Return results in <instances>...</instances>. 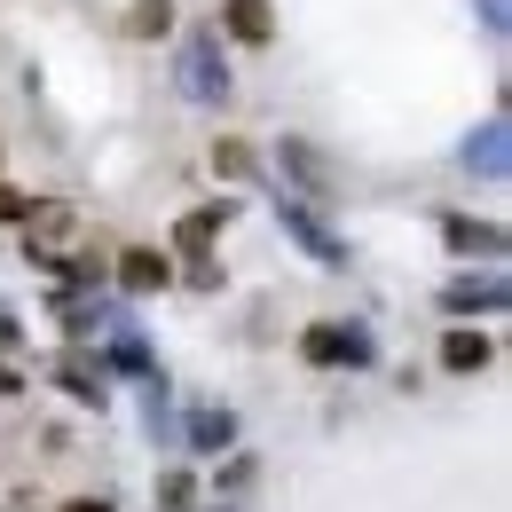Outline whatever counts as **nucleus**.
Listing matches in <instances>:
<instances>
[{
    "mask_svg": "<svg viewBox=\"0 0 512 512\" xmlns=\"http://www.w3.org/2000/svg\"><path fill=\"white\" fill-rule=\"evenodd\" d=\"M481 363H489V339H481V331H449L442 339V371L449 379H473Z\"/></svg>",
    "mask_w": 512,
    "mask_h": 512,
    "instance_id": "obj_1",
    "label": "nucleus"
},
{
    "mask_svg": "<svg viewBox=\"0 0 512 512\" xmlns=\"http://www.w3.org/2000/svg\"><path fill=\"white\" fill-rule=\"evenodd\" d=\"M276 24H268V0H229V40H245V48H260Z\"/></svg>",
    "mask_w": 512,
    "mask_h": 512,
    "instance_id": "obj_2",
    "label": "nucleus"
},
{
    "mask_svg": "<svg viewBox=\"0 0 512 512\" xmlns=\"http://www.w3.org/2000/svg\"><path fill=\"white\" fill-rule=\"evenodd\" d=\"M213 237H221V205H197L190 221L174 229V245H182V253H197V245H213Z\"/></svg>",
    "mask_w": 512,
    "mask_h": 512,
    "instance_id": "obj_3",
    "label": "nucleus"
},
{
    "mask_svg": "<svg viewBox=\"0 0 512 512\" xmlns=\"http://www.w3.org/2000/svg\"><path fill=\"white\" fill-rule=\"evenodd\" d=\"M300 355H308V363H347V331H339V323H316V331L300 339Z\"/></svg>",
    "mask_w": 512,
    "mask_h": 512,
    "instance_id": "obj_4",
    "label": "nucleus"
},
{
    "mask_svg": "<svg viewBox=\"0 0 512 512\" xmlns=\"http://www.w3.org/2000/svg\"><path fill=\"white\" fill-rule=\"evenodd\" d=\"M119 276H127V292H158V284H166V260H158V253H127V260H119Z\"/></svg>",
    "mask_w": 512,
    "mask_h": 512,
    "instance_id": "obj_5",
    "label": "nucleus"
},
{
    "mask_svg": "<svg viewBox=\"0 0 512 512\" xmlns=\"http://www.w3.org/2000/svg\"><path fill=\"white\" fill-rule=\"evenodd\" d=\"M166 24H174V8H166V0H142V8L127 16V32H142V40H150V32H166Z\"/></svg>",
    "mask_w": 512,
    "mask_h": 512,
    "instance_id": "obj_6",
    "label": "nucleus"
},
{
    "mask_svg": "<svg viewBox=\"0 0 512 512\" xmlns=\"http://www.w3.org/2000/svg\"><path fill=\"white\" fill-rule=\"evenodd\" d=\"M158 497H166V512H182V505H190V473H166V481H158Z\"/></svg>",
    "mask_w": 512,
    "mask_h": 512,
    "instance_id": "obj_7",
    "label": "nucleus"
},
{
    "mask_svg": "<svg viewBox=\"0 0 512 512\" xmlns=\"http://www.w3.org/2000/svg\"><path fill=\"white\" fill-rule=\"evenodd\" d=\"M24 213H32V205H24V197H16L8 182H0V221H24Z\"/></svg>",
    "mask_w": 512,
    "mask_h": 512,
    "instance_id": "obj_8",
    "label": "nucleus"
},
{
    "mask_svg": "<svg viewBox=\"0 0 512 512\" xmlns=\"http://www.w3.org/2000/svg\"><path fill=\"white\" fill-rule=\"evenodd\" d=\"M64 512H111V505H103V497H71Z\"/></svg>",
    "mask_w": 512,
    "mask_h": 512,
    "instance_id": "obj_9",
    "label": "nucleus"
}]
</instances>
